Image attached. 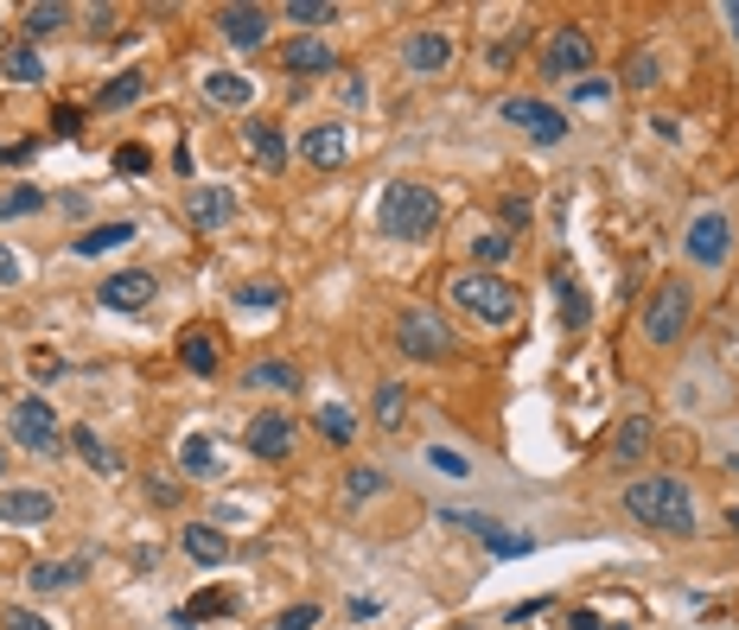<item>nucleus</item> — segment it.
I'll list each match as a JSON object with an SVG mask.
<instances>
[{
  "label": "nucleus",
  "instance_id": "f257e3e1",
  "mask_svg": "<svg viewBox=\"0 0 739 630\" xmlns=\"http://www.w3.org/2000/svg\"><path fill=\"white\" fill-rule=\"evenodd\" d=\"M625 516L644 523V529H657V535H676V541H688V535L701 529V516H695V490H688L676 472H650V478L625 484Z\"/></svg>",
  "mask_w": 739,
  "mask_h": 630
},
{
  "label": "nucleus",
  "instance_id": "f03ea898",
  "mask_svg": "<svg viewBox=\"0 0 739 630\" xmlns=\"http://www.w3.org/2000/svg\"><path fill=\"white\" fill-rule=\"evenodd\" d=\"M433 224H440L433 185H421V178H389V185H382V198H377V229L382 236L421 242V236H433Z\"/></svg>",
  "mask_w": 739,
  "mask_h": 630
},
{
  "label": "nucleus",
  "instance_id": "7ed1b4c3",
  "mask_svg": "<svg viewBox=\"0 0 739 630\" xmlns=\"http://www.w3.org/2000/svg\"><path fill=\"white\" fill-rule=\"evenodd\" d=\"M447 293H453L459 312H472V326H491V331L516 326V312H523V293H516V280L484 275V268H465L459 280H447Z\"/></svg>",
  "mask_w": 739,
  "mask_h": 630
},
{
  "label": "nucleus",
  "instance_id": "20e7f679",
  "mask_svg": "<svg viewBox=\"0 0 739 630\" xmlns=\"http://www.w3.org/2000/svg\"><path fill=\"white\" fill-rule=\"evenodd\" d=\"M688 319H695V287H688V280H657V293H650V306H644L637 331H644V344L669 351V344L688 331Z\"/></svg>",
  "mask_w": 739,
  "mask_h": 630
},
{
  "label": "nucleus",
  "instance_id": "39448f33",
  "mask_svg": "<svg viewBox=\"0 0 739 630\" xmlns=\"http://www.w3.org/2000/svg\"><path fill=\"white\" fill-rule=\"evenodd\" d=\"M739 249V224L727 217V210H695L682 229V255L695 261V268H727Z\"/></svg>",
  "mask_w": 739,
  "mask_h": 630
},
{
  "label": "nucleus",
  "instance_id": "423d86ee",
  "mask_svg": "<svg viewBox=\"0 0 739 630\" xmlns=\"http://www.w3.org/2000/svg\"><path fill=\"white\" fill-rule=\"evenodd\" d=\"M542 76H555V83H574V76H593V32L586 25H548V39H542Z\"/></svg>",
  "mask_w": 739,
  "mask_h": 630
},
{
  "label": "nucleus",
  "instance_id": "0eeeda50",
  "mask_svg": "<svg viewBox=\"0 0 739 630\" xmlns=\"http://www.w3.org/2000/svg\"><path fill=\"white\" fill-rule=\"evenodd\" d=\"M497 115H504L530 147H561V141H567V127H574L555 102H542V96H504V102H497Z\"/></svg>",
  "mask_w": 739,
  "mask_h": 630
},
{
  "label": "nucleus",
  "instance_id": "6e6552de",
  "mask_svg": "<svg viewBox=\"0 0 739 630\" xmlns=\"http://www.w3.org/2000/svg\"><path fill=\"white\" fill-rule=\"evenodd\" d=\"M396 344H402L408 357H421V363H447V357H453V331H447V319L428 312V306H402V312H396Z\"/></svg>",
  "mask_w": 739,
  "mask_h": 630
},
{
  "label": "nucleus",
  "instance_id": "1a4fd4ad",
  "mask_svg": "<svg viewBox=\"0 0 739 630\" xmlns=\"http://www.w3.org/2000/svg\"><path fill=\"white\" fill-rule=\"evenodd\" d=\"M13 446H25L32 458L58 453V414H51L45 395H20L13 402Z\"/></svg>",
  "mask_w": 739,
  "mask_h": 630
},
{
  "label": "nucleus",
  "instance_id": "9d476101",
  "mask_svg": "<svg viewBox=\"0 0 739 630\" xmlns=\"http://www.w3.org/2000/svg\"><path fill=\"white\" fill-rule=\"evenodd\" d=\"M402 64L414 76H440L447 64H453V39H447V32H433V25H421V32H408V39H402Z\"/></svg>",
  "mask_w": 739,
  "mask_h": 630
},
{
  "label": "nucleus",
  "instance_id": "9b49d317",
  "mask_svg": "<svg viewBox=\"0 0 739 630\" xmlns=\"http://www.w3.org/2000/svg\"><path fill=\"white\" fill-rule=\"evenodd\" d=\"M96 300L109 306V312H141V306L153 300V275L147 268H115V275L96 287Z\"/></svg>",
  "mask_w": 739,
  "mask_h": 630
},
{
  "label": "nucleus",
  "instance_id": "f8f14e48",
  "mask_svg": "<svg viewBox=\"0 0 739 630\" xmlns=\"http://www.w3.org/2000/svg\"><path fill=\"white\" fill-rule=\"evenodd\" d=\"M51 516H58V497H51V490H25V484L0 490V523H13V529H39V523H51Z\"/></svg>",
  "mask_w": 739,
  "mask_h": 630
},
{
  "label": "nucleus",
  "instance_id": "ddd939ff",
  "mask_svg": "<svg viewBox=\"0 0 739 630\" xmlns=\"http://www.w3.org/2000/svg\"><path fill=\"white\" fill-rule=\"evenodd\" d=\"M217 25L236 51H255L268 45V7H217Z\"/></svg>",
  "mask_w": 739,
  "mask_h": 630
},
{
  "label": "nucleus",
  "instance_id": "4468645a",
  "mask_svg": "<svg viewBox=\"0 0 739 630\" xmlns=\"http://www.w3.org/2000/svg\"><path fill=\"white\" fill-rule=\"evenodd\" d=\"M345 127L338 122H319V127H306L300 134V159L312 166V173H331V166H345Z\"/></svg>",
  "mask_w": 739,
  "mask_h": 630
},
{
  "label": "nucleus",
  "instance_id": "2eb2a0df",
  "mask_svg": "<svg viewBox=\"0 0 739 630\" xmlns=\"http://www.w3.org/2000/svg\"><path fill=\"white\" fill-rule=\"evenodd\" d=\"M331 64H338V58H331V45L319 32H300V39L280 45V71H294V76H326Z\"/></svg>",
  "mask_w": 739,
  "mask_h": 630
},
{
  "label": "nucleus",
  "instance_id": "dca6fc26",
  "mask_svg": "<svg viewBox=\"0 0 739 630\" xmlns=\"http://www.w3.org/2000/svg\"><path fill=\"white\" fill-rule=\"evenodd\" d=\"M185 217H192V229H204V236H217V229L236 217V198H229L224 185H198L192 198H185Z\"/></svg>",
  "mask_w": 739,
  "mask_h": 630
},
{
  "label": "nucleus",
  "instance_id": "f3484780",
  "mask_svg": "<svg viewBox=\"0 0 739 630\" xmlns=\"http://www.w3.org/2000/svg\"><path fill=\"white\" fill-rule=\"evenodd\" d=\"M249 453L255 458H287L294 453V421H287V414H255L249 421Z\"/></svg>",
  "mask_w": 739,
  "mask_h": 630
},
{
  "label": "nucleus",
  "instance_id": "a211bd4d",
  "mask_svg": "<svg viewBox=\"0 0 739 630\" xmlns=\"http://www.w3.org/2000/svg\"><path fill=\"white\" fill-rule=\"evenodd\" d=\"M141 236V224H96V229H83L71 242V255H83V261H96V255H115V249H127Z\"/></svg>",
  "mask_w": 739,
  "mask_h": 630
},
{
  "label": "nucleus",
  "instance_id": "6ab92c4d",
  "mask_svg": "<svg viewBox=\"0 0 739 630\" xmlns=\"http://www.w3.org/2000/svg\"><path fill=\"white\" fill-rule=\"evenodd\" d=\"M71 20H76V7H64V0H32V7H20L25 39H51V32H64Z\"/></svg>",
  "mask_w": 739,
  "mask_h": 630
},
{
  "label": "nucleus",
  "instance_id": "aec40b11",
  "mask_svg": "<svg viewBox=\"0 0 739 630\" xmlns=\"http://www.w3.org/2000/svg\"><path fill=\"white\" fill-rule=\"evenodd\" d=\"M178 548L198 560V567H224V560H229V535L211 529V523H192V529L178 535Z\"/></svg>",
  "mask_w": 739,
  "mask_h": 630
},
{
  "label": "nucleus",
  "instance_id": "412c9836",
  "mask_svg": "<svg viewBox=\"0 0 739 630\" xmlns=\"http://www.w3.org/2000/svg\"><path fill=\"white\" fill-rule=\"evenodd\" d=\"M25 586H32L39 599H51V592H71V586H83V560H39V567L25 574Z\"/></svg>",
  "mask_w": 739,
  "mask_h": 630
},
{
  "label": "nucleus",
  "instance_id": "4be33fe9",
  "mask_svg": "<svg viewBox=\"0 0 739 630\" xmlns=\"http://www.w3.org/2000/svg\"><path fill=\"white\" fill-rule=\"evenodd\" d=\"M204 102H217V109H249L255 83L243 71H211V76H204Z\"/></svg>",
  "mask_w": 739,
  "mask_h": 630
},
{
  "label": "nucleus",
  "instance_id": "5701e85b",
  "mask_svg": "<svg viewBox=\"0 0 739 630\" xmlns=\"http://www.w3.org/2000/svg\"><path fill=\"white\" fill-rule=\"evenodd\" d=\"M178 363H185L192 376H217V363H224V357H217V338H211L204 326H192L185 338H178Z\"/></svg>",
  "mask_w": 739,
  "mask_h": 630
},
{
  "label": "nucleus",
  "instance_id": "b1692460",
  "mask_svg": "<svg viewBox=\"0 0 739 630\" xmlns=\"http://www.w3.org/2000/svg\"><path fill=\"white\" fill-rule=\"evenodd\" d=\"M243 141H249V153L268 166V173H280V166H287V134H280L275 122H249V127H243Z\"/></svg>",
  "mask_w": 739,
  "mask_h": 630
},
{
  "label": "nucleus",
  "instance_id": "393cba45",
  "mask_svg": "<svg viewBox=\"0 0 739 630\" xmlns=\"http://www.w3.org/2000/svg\"><path fill=\"white\" fill-rule=\"evenodd\" d=\"M555 293H561V326L567 331H581L586 319H593V300H586V287L567 268H555Z\"/></svg>",
  "mask_w": 739,
  "mask_h": 630
},
{
  "label": "nucleus",
  "instance_id": "a878e982",
  "mask_svg": "<svg viewBox=\"0 0 739 630\" xmlns=\"http://www.w3.org/2000/svg\"><path fill=\"white\" fill-rule=\"evenodd\" d=\"M370 414H377V427L382 433H402V414H408V389L396 376H382L377 382V402H370Z\"/></svg>",
  "mask_w": 739,
  "mask_h": 630
},
{
  "label": "nucleus",
  "instance_id": "bb28decb",
  "mask_svg": "<svg viewBox=\"0 0 739 630\" xmlns=\"http://www.w3.org/2000/svg\"><path fill=\"white\" fill-rule=\"evenodd\" d=\"M178 472H185V478H217V446H211L204 433H185V440H178Z\"/></svg>",
  "mask_w": 739,
  "mask_h": 630
},
{
  "label": "nucleus",
  "instance_id": "cd10ccee",
  "mask_svg": "<svg viewBox=\"0 0 739 630\" xmlns=\"http://www.w3.org/2000/svg\"><path fill=\"white\" fill-rule=\"evenodd\" d=\"M650 453V421H625V427L612 433V465H637V458Z\"/></svg>",
  "mask_w": 739,
  "mask_h": 630
},
{
  "label": "nucleus",
  "instance_id": "c85d7f7f",
  "mask_svg": "<svg viewBox=\"0 0 739 630\" xmlns=\"http://www.w3.org/2000/svg\"><path fill=\"white\" fill-rule=\"evenodd\" d=\"M312 427L326 433L331 446H351V440H357V414H351L345 402H326L319 414H312Z\"/></svg>",
  "mask_w": 739,
  "mask_h": 630
},
{
  "label": "nucleus",
  "instance_id": "c756f323",
  "mask_svg": "<svg viewBox=\"0 0 739 630\" xmlns=\"http://www.w3.org/2000/svg\"><path fill=\"white\" fill-rule=\"evenodd\" d=\"M0 76H13V83H39V76H45V58L20 39V45H7V58H0Z\"/></svg>",
  "mask_w": 739,
  "mask_h": 630
},
{
  "label": "nucleus",
  "instance_id": "7c9ffc66",
  "mask_svg": "<svg viewBox=\"0 0 739 630\" xmlns=\"http://www.w3.org/2000/svg\"><path fill=\"white\" fill-rule=\"evenodd\" d=\"M141 96H147V71H122L115 83H102L96 109H127V102H141Z\"/></svg>",
  "mask_w": 739,
  "mask_h": 630
},
{
  "label": "nucleus",
  "instance_id": "2f4dec72",
  "mask_svg": "<svg viewBox=\"0 0 739 630\" xmlns=\"http://www.w3.org/2000/svg\"><path fill=\"white\" fill-rule=\"evenodd\" d=\"M71 446H76V458H83L90 472H102V478L115 472V453L102 446V433H96V427H71Z\"/></svg>",
  "mask_w": 739,
  "mask_h": 630
},
{
  "label": "nucleus",
  "instance_id": "473e14b6",
  "mask_svg": "<svg viewBox=\"0 0 739 630\" xmlns=\"http://www.w3.org/2000/svg\"><path fill=\"white\" fill-rule=\"evenodd\" d=\"M243 382H249V389H294V363H280V357H261V363H249V370H243Z\"/></svg>",
  "mask_w": 739,
  "mask_h": 630
},
{
  "label": "nucleus",
  "instance_id": "72a5a7b5",
  "mask_svg": "<svg viewBox=\"0 0 739 630\" xmlns=\"http://www.w3.org/2000/svg\"><path fill=\"white\" fill-rule=\"evenodd\" d=\"M32 210H45V192H39V185H7V192H0V224L32 217Z\"/></svg>",
  "mask_w": 739,
  "mask_h": 630
},
{
  "label": "nucleus",
  "instance_id": "f704fd0d",
  "mask_svg": "<svg viewBox=\"0 0 739 630\" xmlns=\"http://www.w3.org/2000/svg\"><path fill=\"white\" fill-rule=\"evenodd\" d=\"M389 490V478H382L377 465H351V478H345V497L351 504H363V497H382Z\"/></svg>",
  "mask_w": 739,
  "mask_h": 630
},
{
  "label": "nucleus",
  "instance_id": "c9c22d12",
  "mask_svg": "<svg viewBox=\"0 0 739 630\" xmlns=\"http://www.w3.org/2000/svg\"><path fill=\"white\" fill-rule=\"evenodd\" d=\"M280 13H287L294 25H331V20H338V7H331V0H287Z\"/></svg>",
  "mask_w": 739,
  "mask_h": 630
},
{
  "label": "nucleus",
  "instance_id": "e433bc0d",
  "mask_svg": "<svg viewBox=\"0 0 739 630\" xmlns=\"http://www.w3.org/2000/svg\"><path fill=\"white\" fill-rule=\"evenodd\" d=\"M510 249H516V236H510V229H484L479 242H472V255L484 261V275H491V268H497V261H504Z\"/></svg>",
  "mask_w": 739,
  "mask_h": 630
},
{
  "label": "nucleus",
  "instance_id": "4c0bfd02",
  "mask_svg": "<svg viewBox=\"0 0 739 630\" xmlns=\"http://www.w3.org/2000/svg\"><path fill=\"white\" fill-rule=\"evenodd\" d=\"M625 83H632V90H657V83H663V58H657V51H637L632 64H625Z\"/></svg>",
  "mask_w": 739,
  "mask_h": 630
},
{
  "label": "nucleus",
  "instance_id": "58836bf2",
  "mask_svg": "<svg viewBox=\"0 0 739 630\" xmlns=\"http://www.w3.org/2000/svg\"><path fill=\"white\" fill-rule=\"evenodd\" d=\"M217 611H229V599H224V592H198L192 606H178V618H173V624H204V618H217Z\"/></svg>",
  "mask_w": 739,
  "mask_h": 630
},
{
  "label": "nucleus",
  "instance_id": "ea45409f",
  "mask_svg": "<svg viewBox=\"0 0 739 630\" xmlns=\"http://www.w3.org/2000/svg\"><path fill=\"white\" fill-rule=\"evenodd\" d=\"M428 465L440 472V478H472V458L453 453V446H428Z\"/></svg>",
  "mask_w": 739,
  "mask_h": 630
},
{
  "label": "nucleus",
  "instance_id": "a19ab883",
  "mask_svg": "<svg viewBox=\"0 0 739 630\" xmlns=\"http://www.w3.org/2000/svg\"><path fill=\"white\" fill-rule=\"evenodd\" d=\"M484 548H491L497 560H510V555H530L535 541H530V535H510V529H491V535H484Z\"/></svg>",
  "mask_w": 739,
  "mask_h": 630
},
{
  "label": "nucleus",
  "instance_id": "79ce46f5",
  "mask_svg": "<svg viewBox=\"0 0 739 630\" xmlns=\"http://www.w3.org/2000/svg\"><path fill=\"white\" fill-rule=\"evenodd\" d=\"M574 102H581V109H599V102H612V76H581V83H574Z\"/></svg>",
  "mask_w": 739,
  "mask_h": 630
},
{
  "label": "nucleus",
  "instance_id": "37998d69",
  "mask_svg": "<svg viewBox=\"0 0 739 630\" xmlns=\"http://www.w3.org/2000/svg\"><path fill=\"white\" fill-rule=\"evenodd\" d=\"M275 630H319V606H287L275 618Z\"/></svg>",
  "mask_w": 739,
  "mask_h": 630
},
{
  "label": "nucleus",
  "instance_id": "c03bdc74",
  "mask_svg": "<svg viewBox=\"0 0 739 630\" xmlns=\"http://www.w3.org/2000/svg\"><path fill=\"white\" fill-rule=\"evenodd\" d=\"M229 300L236 306H280V287L268 280V287H229Z\"/></svg>",
  "mask_w": 739,
  "mask_h": 630
},
{
  "label": "nucleus",
  "instance_id": "a18cd8bd",
  "mask_svg": "<svg viewBox=\"0 0 739 630\" xmlns=\"http://www.w3.org/2000/svg\"><path fill=\"white\" fill-rule=\"evenodd\" d=\"M115 166H122V173H147V166H153V153L141 147V141H127V147H115Z\"/></svg>",
  "mask_w": 739,
  "mask_h": 630
},
{
  "label": "nucleus",
  "instance_id": "49530a36",
  "mask_svg": "<svg viewBox=\"0 0 739 630\" xmlns=\"http://www.w3.org/2000/svg\"><path fill=\"white\" fill-rule=\"evenodd\" d=\"M20 280H25V255L0 242V287H20Z\"/></svg>",
  "mask_w": 739,
  "mask_h": 630
},
{
  "label": "nucleus",
  "instance_id": "de8ad7c7",
  "mask_svg": "<svg viewBox=\"0 0 739 630\" xmlns=\"http://www.w3.org/2000/svg\"><path fill=\"white\" fill-rule=\"evenodd\" d=\"M7 630H58V624H45V618H39V611L13 606V611H7Z\"/></svg>",
  "mask_w": 739,
  "mask_h": 630
},
{
  "label": "nucleus",
  "instance_id": "09e8293b",
  "mask_svg": "<svg viewBox=\"0 0 739 630\" xmlns=\"http://www.w3.org/2000/svg\"><path fill=\"white\" fill-rule=\"evenodd\" d=\"M542 611H548V599H523V606H510L504 618L510 624H530V618H542Z\"/></svg>",
  "mask_w": 739,
  "mask_h": 630
},
{
  "label": "nucleus",
  "instance_id": "8fccbe9b",
  "mask_svg": "<svg viewBox=\"0 0 739 630\" xmlns=\"http://www.w3.org/2000/svg\"><path fill=\"white\" fill-rule=\"evenodd\" d=\"M64 370V357L58 351H32V376H58Z\"/></svg>",
  "mask_w": 739,
  "mask_h": 630
},
{
  "label": "nucleus",
  "instance_id": "3c124183",
  "mask_svg": "<svg viewBox=\"0 0 739 630\" xmlns=\"http://www.w3.org/2000/svg\"><path fill=\"white\" fill-rule=\"evenodd\" d=\"M504 224H530V198H516V192H510V198H504Z\"/></svg>",
  "mask_w": 739,
  "mask_h": 630
},
{
  "label": "nucleus",
  "instance_id": "603ef678",
  "mask_svg": "<svg viewBox=\"0 0 739 630\" xmlns=\"http://www.w3.org/2000/svg\"><path fill=\"white\" fill-rule=\"evenodd\" d=\"M51 127H58V134H76V127H83V115H76V109H58V115H51Z\"/></svg>",
  "mask_w": 739,
  "mask_h": 630
},
{
  "label": "nucleus",
  "instance_id": "864d4df0",
  "mask_svg": "<svg viewBox=\"0 0 739 630\" xmlns=\"http://www.w3.org/2000/svg\"><path fill=\"white\" fill-rule=\"evenodd\" d=\"M345 611H351V618H357V624H363V618H377V599H363V592H357V599H351V606H345Z\"/></svg>",
  "mask_w": 739,
  "mask_h": 630
},
{
  "label": "nucleus",
  "instance_id": "5fc2aeb1",
  "mask_svg": "<svg viewBox=\"0 0 739 630\" xmlns=\"http://www.w3.org/2000/svg\"><path fill=\"white\" fill-rule=\"evenodd\" d=\"M567 630H599V611H567Z\"/></svg>",
  "mask_w": 739,
  "mask_h": 630
},
{
  "label": "nucleus",
  "instance_id": "6e6d98bb",
  "mask_svg": "<svg viewBox=\"0 0 739 630\" xmlns=\"http://www.w3.org/2000/svg\"><path fill=\"white\" fill-rule=\"evenodd\" d=\"M153 504H166V509H173V504H178V484H166V478H153Z\"/></svg>",
  "mask_w": 739,
  "mask_h": 630
},
{
  "label": "nucleus",
  "instance_id": "4d7b16f0",
  "mask_svg": "<svg viewBox=\"0 0 739 630\" xmlns=\"http://www.w3.org/2000/svg\"><path fill=\"white\" fill-rule=\"evenodd\" d=\"M720 20H727V32L739 39V0H727V7H720Z\"/></svg>",
  "mask_w": 739,
  "mask_h": 630
},
{
  "label": "nucleus",
  "instance_id": "13d9d810",
  "mask_svg": "<svg viewBox=\"0 0 739 630\" xmlns=\"http://www.w3.org/2000/svg\"><path fill=\"white\" fill-rule=\"evenodd\" d=\"M727 472H733V478H739V453H733V458H727Z\"/></svg>",
  "mask_w": 739,
  "mask_h": 630
},
{
  "label": "nucleus",
  "instance_id": "bf43d9fd",
  "mask_svg": "<svg viewBox=\"0 0 739 630\" xmlns=\"http://www.w3.org/2000/svg\"><path fill=\"white\" fill-rule=\"evenodd\" d=\"M0 472H7V458H0Z\"/></svg>",
  "mask_w": 739,
  "mask_h": 630
}]
</instances>
